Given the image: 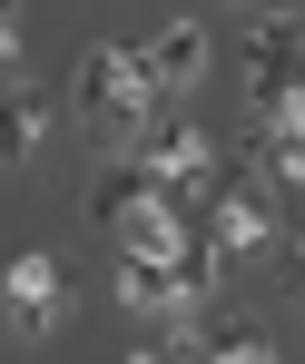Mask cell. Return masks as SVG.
Segmentation results:
<instances>
[{
  "instance_id": "11",
  "label": "cell",
  "mask_w": 305,
  "mask_h": 364,
  "mask_svg": "<svg viewBox=\"0 0 305 364\" xmlns=\"http://www.w3.org/2000/svg\"><path fill=\"white\" fill-rule=\"evenodd\" d=\"M296 99H305V79H296Z\"/></svg>"
},
{
  "instance_id": "5",
  "label": "cell",
  "mask_w": 305,
  "mask_h": 364,
  "mask_svg": "<svg viewBox=\"0 0 305 364\" xmlns=\"http://www.w3.org/2000/svg\"><path fill=\"white\" fill-rule=\"evenodd\" d=\"M138 158H148V168H168V187H178V178H207V168H217L227 148H217L207 128L187 119V99H168V109L148 119V138H138Z\"/></svg>"
},
{
  "instance_id": "8",
  "label": "cell",
  "mask_w": 305,
  "mask_h": 364,
  "mask_svg": "<svg viewBox=\"0 0 305 364\" xmlns=\"http://www.w3.org/2000/svg\"><path fill=\"white\" fill-rule=\"evenodd\" d=\"M148 69L187 99V79H207V30H197V20H168V30L148 40Z\"/></svg>"
},
{
  "instance_id": "3",
  "label": "cell",
  "mask_w": 305,
  "mask_h": 364,
  "mask_svg": "<svg viewBox=\"0 0 305 364\" xmlns=\"http://www.w3.org/2000/svg\"><path fill=\"white\" fill-rule=\"evenodd\" d=\"M305 79V10H246V109L276 119Z\"/></svg>"
},
{
  "instance_id": "9",
  "label": "cell",
  "mask_w": 305,
  "mask_h": 364,
  "mask_svg": "<svg viewBox=\"0 0 305 364\" xmlns=\"http://www.w3.org/2000/svg\"><path fill=\"white\" fill-rule=\"evenodd\" d=\"M50 119H60V109H50V89H40V79H20V89H10V168H30V158L50 148Z\"/></svg>"
},
{
  "instance_id": "1",
  "label": "cell",
  "mask_w": 305,
  "mask_h": 364,
  "mask_svg": "<svg viewBox=\"0 0 305 364\" xmlns=\"http://www.w3.org/2000/svg\"><path fill=\"white\" fill-rule=\"evenodd\" d=\"M168 99H178V89L148 69V50H128V40H99V50L79 60V79H69V119L89 128V148H99V158L138 148L148 119H158Z\"/></svg>"
},
{
  "instance_id": "7",
  "label": "cell",
  "mask_w": 305,
  "mask_h": 364,
  "mask_svg": "<svg viewBox=\"0 0 305 364\" xmlns=\"http://www.w3.org/2000/svg\"><path fill=\"white\" fill-rule=\"evenodd\" d=\"M187 315H197L207 364H286V355H276V335H266L256 315H217V305H187Z\"/></svg>"
},
{
  "instance_id": "4",
  "label": "cell",
  "mask_w": 305,
  "mask_h": 364,
  "mask_svg": "<svg viewBox=\"0 0 305 364\" xmlns=\"http://www.w3.org/2000/svg\"><path fill=\"white\" fill-rule=\"evenodd\" d=\"M69 305H79L69 266L50 256V246H20V256H10V335H20V345L60 335V325H69Z\"/></svg>"
},
{
  "instance_id": "10",
  "label": "cell",
  "mask_w": 305,
  "mask_h": 364,
  "mask_svg": "<svg viewBox=\"0 0 305 364\" xmlns=\"http://www.w3.org/2000/svg\"><path fill=\"white\" fill-rule=\"evenodd\" d=\"M227 10H266V0H227Z\"/></svg>"
},
{
  "instance_id": "6",
  "label": "cell",
  "mask_w": 305,
  "mask_h": 364,
  "mask_svg": "<svg viewBox=\"0 0 305 364\" xmlns=\"http://www.w3.org/2000/svg\"><path fill=\"white\" fill-rule=\"evenodd\" d=\"M109 296H119V315H138V325H158V315H187V286H178V266H168V256H119Z\"/></svg>"
},
{
  "instance_id": "2",
  "label": "cell",
  "mask_w": 305,
  "mask_h": 364,
  "mask_svg": "<svg viewBox=\"0 0 305 364\" xmlns=\"http://www.w3.org/2000/svg\"><path fill=\"white\" fill-rule=\"evenodd\" d=\"M207 237L227 246V266H237V256H266V246H286V187L266 178L246 148L217 158V187H207Z\"/></svg>"
}]
</instances>
